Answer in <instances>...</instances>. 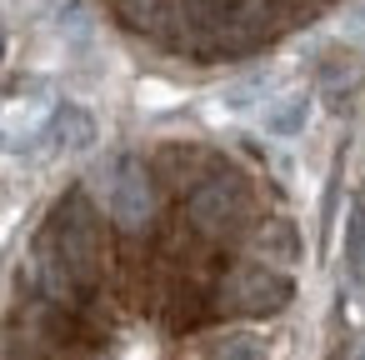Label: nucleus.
Masks as SVG:
<instances>
[{
    "instance_id": "nucleus-1",
    "label": "nucleus",
    "mask_w": 365,
    "mask_h": 360,
    "mask_svg": "<svg viewBox=\"0 0 365 360\" xmlns=\"http://www.w3.org/2000/svg\"><path fill=\"white\" fill-rule=\"evenodd\" d=\"M101 6L130 41L175 61L220 66L270 51L340 0H101Z\"/></svg>"
},
{
    "instance_id": "nucleus-2",
    "label": "nucleus",
    "mask_w": 365,
    "mask_h": 360,
    "mask_svg": "<svg viewBox=\"0 0 365 360\" xmlns=\"http://www.w3.org/2000/svg\"><path fill=\"white\" fill-rule=\"evenodd\" d=\"M195 360H275V340L255 330V320H225L200 335Z\"/></svg>"
},
{
    "instance_id": "nucleus-3",
    "label": "nucleus",
    "mask_w": 365,
    "mask_h": 360,
    "mask_svg": "<svg viewBox=\"0 0 365 360\" xmlns=\"http://www.w3.org/2000/svg\"><path fill=\"white\" fill-rule=\"evenodd\" d=\"M51 135L61 140V150H91V145H96V120H91V110H76V106H66V110L56 115Z\"/></svg>"
},
{
    "instance_id": "nucleus-4",
    "label": "nucleus",
    "mask_w": 365,
    "mask_h": 360,
    "mask_svg": "<svg viewBox=\"0 0 365 360\" xmlns=\"http://www.w3.org/2000/svg\"><path fill=\"white\" fill-rule=\"evenodd\" d=\"M345 260H350V275L365 270V190L355 195L350 205V225H345Z\"/></svg>"
},
{
    "instance_id": "nucleus-5",
    "label": "nucleus",
    "mask_w": 365,
    "mask_h": 360,
    "mask_svg": "<svg viewBox=\"0 0 365 360\" xmlns=\"http://www.w3.org/2000/svg\"><path fill=\"white\" fill-rule=\"evenodd\" d=\"M300 125H305V96H290V101L265 110V130L270 135H295Z\"/></svg>"
}]
</instances>
